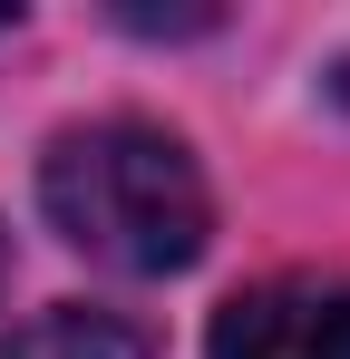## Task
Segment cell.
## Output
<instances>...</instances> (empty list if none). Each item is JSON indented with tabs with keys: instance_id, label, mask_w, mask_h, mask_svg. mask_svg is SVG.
<instances>
[{
	"instance_id": "7a4b0ae2",
	"label": "cell",
	"mask_w": 350,
	"mask_h": 359,
	"mask_svg": "<svg viewBox=\"0 0 350 359\" xmlns=\"http://www.w3.org/2000/svg\"><path fill=\"white\" fill-rule=\"evenodd\" d=\"M205 359H350V282H253L214 311Z\"/></svg>"
},
{
	"instance_id": "6da1fadb",
	"label": "cell",
	"mask_w": 350,
	"mask_h": 359,
	"mask_svg": "<svg viewBox=\"0 0 350 359\" xmlns=\"http://www.w3.org/2000/svg\"><path fill=\"white\" fill-rule=\"evenodd\" d=\"M39 204L88 262H117V272H185L214 233V194L195 156L136 117L68 126L39 156Z\"/></svg>"
},
{
	"instance_id": "3957f363",
	"label": "cell",
	"mask_w": 350,
	"mask_h": 359,
	"mask_svg": "<svg viewBox=\"0 0 350 359\" xmlns=\"http://www.w3.org/2000/svg\"><path fill=\"white\" fill-rule=\"evenodd\" d=\"M0 359H156V330L127 320V311H88V301H58L39 320H20Z\"/></svg>"
}]
</instances>
